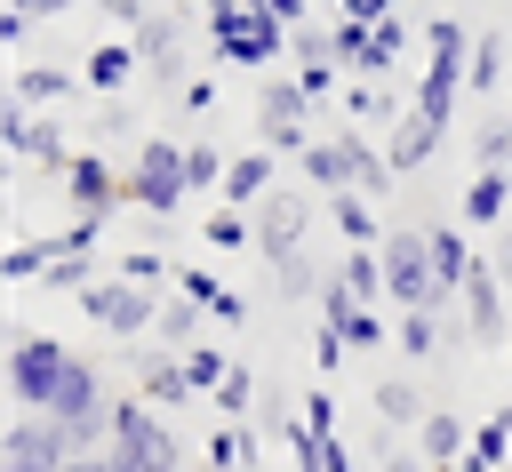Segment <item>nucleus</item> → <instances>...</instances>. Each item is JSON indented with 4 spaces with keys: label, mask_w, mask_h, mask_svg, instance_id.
I'll return each mask as SVG.
<instances>
[{
    "label": "nucleus",
    "mask_w": 512,
    "mask_h": 472,
    "mask_svg": "<svg viewBox=\"0 0 512 472\" xmlns=\"http://www.w3.org/2000/svg\"><path fill=\"white\" fill-rule=\"evenodd\" d=\"M304 432L336 440V392H328V384H312V392H304Z\"/></svg>",
    "instance_id": "obj_46"
},
{
    "label": "nucleus",
    "mask_w": 512,
    "mask_h": 472,
    "mask_svg": "<svg viewBox=\"0 0 512 472\" xmlns=\"http://www.w3.org/2000/svg\"><path fill=\"white\" fill-rule=\"evenodd\" d=\"M504 160H512V120H496V112H488V120H480V136H472V168H504Z\"/></svg>",
    "instance_id": "obj_38"
},
{
    "label": "nucleus",
    "mask_w": 512,
    "mask_h": 472,
    "mask_svg": "<svg viewBox=\"0 0 512 472\" xmlns=\"http://www.w3.org/2000/svg\"><path fill=\"white\" fill-rule=\"evenodd\" d=\"M408 48H416V24H408V16H384V24H368V64H360L352 80H392V72L408 64Z\"/></svg>",
    "instance_id": "obj_18"
},
{
    "label": "nucleus",
    "mask_w": 512,
    "mask_h": 472,
    "mask_svg": "<svg viewBox=\"0 0 512 472\" xmlns=\"http://www.w3.org/2000/svg\"><path fill=\"white\" fill-rule=\"evenodd\" d=\"M464 448H472V424H464L456 408H432V416H424V432H416V456H424L432 472H456V464H464Z\"/></svg>",
    "instance_id": "obj_16"
},
{
    "label": "nucleus",
    "mask_w": 512,
    "mask_h": 472,
    "mask_svg": "<svg viewBox=\"0 0 512 472\" xmlns=\"http://www.w3.org/2000/svg\"><path fill=\"white\" fill-rule=\"evenodd\" d=\"M80 448H72V432L64 424H48V416H8V440H0V472H64Z\"/></svg>",
    "instance_id": "obj_7"
},
{
    "label": "nucleus",
    "mask_w": 512,
    "mask_h": 472,
    "mask_svg": "<svg viewBox=\"0 0 512 472\" xmlns=\"http://www.w3.org/2000/svg\"><path fill=\"white\" fill-rule=\"evenodd\" d=\"M424 240H432V280H440V296H464V280L480 272L472 240H464L456 224H424Z\"/></svg>",
    "instance_id": "obj_15"
},
{
    "label": "nucleus",
    "mask_w": 512,
    "mask_h": 472,
    "mask_svg": "<svg viewBox=\"0 0 512 472\" xmlns=\"http://www.w3.org/2000/svg\"><path fill=\"white\" fill-rule=\"evenodd\" d=\"M344 112H352V128H376V120L400 128V120H408V104H400L392 88H376V80H352V88H344Z\"/></svg>",
    "instance_id": "obj_27"
},
{
    "label": "nucleus",
    "mask_w": 512,
    "mask_h": 472,
    "mask_svg": "<svg viewBox=\"0 0 512 472\" xmlns=\"http://www.w3.org/2000/svg\"><path fill=\"white\" fill-rule=\"evenodd\" d=\"M304 112H312V96H304L296 72H264V80H256V128H288V120H304Z\"/></svg>",
    "instance_id": "obj_22"
},
{
    "label": "nucleus",
    "mask_w": 512,
    "mask_h": 472,
    "mask_svg": "<svg viewBox=\"0 0 512 472\" xmlns=\"http://www.w3.org/2000/svg\"><path fill=\"white\" fill-rule=\"evenodd\" d=\"M296 168H304V184H312V192H328V200H336V192H360V176H352V152H344L336 136H312V152H304Z\"/></svg>",
    "instance_id": "obj_23"
},
{
    "label": "nucleus",
    "mask_w": 512,
    "mask_h": 472,
    "mask_svg": "<svg viewBox=\"0 0 512 472\" xmlns=\"http://www.w3.org/2000/svg\"><path fill=\"white\" fill-rule=\"evenodd\" d=\"M184 376H192L200 400H216V384L232 376V352H224V344H192V352H184Z\"/></svg>",
    "instance_id": "obj_35"
},
{
    "label": "nucleus",
    "mask_w": 512,
    "mask_h": 472,
    "mask_svg": "<svg viewBox=\"0 0 512 472\" xmlns=\"http://www.w3.org/2000/svg\"><path fill=\"white\" fill-rule=\"evenodd\" d=\"M256 8H264L272 24H288V32H296V24H312V8H304V0H256Z\"/></svg>",
    "instance_id": "obj_51"
},
{
    "label": "nucleus",
    "mask_w": 512,
    "mask_h": 472,
    "mask_svg": "<svg viewBox=\"0 0 512 472\" xmlns=\"http://www.w3.org/2000/svg\"><path fill=\"white\" fill-rule=\"evenodd\" d=\"M160 288H136V280H120V272H104L96 288H80V312L104 328V336H120V344H144L152 328H160Z\"/></svg>",
    "instance_id": "obj_6"
},
{
    "label": "nucleus",
    "mask_w": 512,
    "mask_h": 472,
    "mask_svg": "<svg viewBox=\"0 0 512 472\" xmlns=\"http://www.w3.org/2000/svg\"><path fill=\"white\" fill-rule=\"evenodd\" d=\"M136 72H144L136 40H96V48L80 56V80H88V88H104V96H112V88H128Z\"/></svg>",
    "instance_id": "obj_21"
},
{
    "label": "nucleus",
    "mask_w": 512,
    "mask_h": 472,
    "mask_svg": "<svg viewBox=\"0 0 512 472\" xmlns=\"http://www.w3.org/2000/svg\"><path fill=\"white\" fill-rule=\"evenodd\" d=\"M184 24H192V16H184V8H168V16H144V24L128 32V40H136V56H144V72H152V80H168V88L184 80Z\"/></svg>",
    "instance_id": "obj_12"
},
{
    "label": "nucleus",
    "mask_w": 512,
    "mask_h": 472,
    "mask_svg": "<svg viewBox=\"0 0 512 472\" xmlns=\"http://www.w3.org/2000/svg\"><path fill=\"white\" fill-rule=\"evenodd\" d=\"M496 80H504V32H472V72H464V88H472V96H496Z\"/></svg>",
    "instance_id": "obj_31"
},
{
    "label": "nucleus",
    "mask_w": 512,
    "mask_h": 472,
    "mask_svg": "<svg viewBox=\"0 0 512 472\" xmlns=\"http://www.w3.org/2000/svg\"><path fill=\"white\" fill-rule=\"evenodd\" d=\"M440 144H448V128H432L424 112H408V120L392 128V144H384V152H392V176H416V168H432V160H440Z\"/></svg>",
    "instance_id": "obj_20"
},
{
    "label": "nucleus",
    "mask_w": 512,
    "mask_h": 472,
    "mask_svg": "<svg viewBox=\"0 0 512 472\" xmlns=\"http://www.w3.org/2000/svg\"><path fill=\"white\" fill-rule=\"evenodd\" d=\"M328 216H336L344 248H384V216H376V200H368V192H336V200H328Z\"/></svg>",
    "instance_id": "obj_24"
},
{
    "label": "nucleus",
    "mask_w": 512,
    "mask_h": 472,
    "mask_svg": "<svg viewBox=\"0 0 512 472\" xmlns=\"http://www.w3.org/2000/svg\"><path fill=\"white\" fill-rule=\"evenodd\" d=\"M8 8H16V16H32V24H40V16H64V8H80V0H8Z\"/></svg>",
    "instance_id": "obj_55"
},
{
    "label": "nucleus",
    "mask_w": 512,
    "mask_h": 472,
    "mask_svg": "<svg viewBox=\"0 0 512 472\" xmlns=\"http://www.w3.org/2000/svg\"><path fill=\"white\" fill-rule=\"evenodd\" d=\"M32 32H40V24H32V16H16V8H8V16H0V40H8V48H24V40H32Z\"/></svg>",
    "instance_id": "obj_53"
},
{
    "label": "nucleus",
    "mask_w": 512,
    "mask_h": 472,
    "mask_svg": "<svg viewBox=\"0 0 512 472\" xmlns=\"http://www.w3.org/2000/svg\"><path fill=\"white\" fill-rule=\"evenodd\" d=\"M424 40H432V64H424L408 112H424L432 128H448V120H456V96H464V72H472V24H464V16H432Z\"/></svg>",
    "instance_id": "obj_1"
},
{
    "label": "nucleus",
    "mask_w": 512,
    "mask_h": 472,
    "mask_svg": "<svg viewBox=\"0 0 512 472\" xmlns=\"http://www.w3.org/2000/svg\"><path fill=\"white\" fill-rule=\"evenodd\" d=\"M208 472H256V432L248 424H216L208 432Z\"/></svg>",
    "instance_id": "obj_30"
},
{
    "label": "nucleus",
    "mask_w": 512,
    "mask_h": 472,
    "mask_svg": "<svg viewBox=\"0 0 512 472\" xmlns=\"http://www.w3.org/2000/svg\"><path fill=\"white\" fill-rule=\"evenodd\" d=\"M208 320H224V328H240V320H248V296H240V288H224V296H216V312H208Z\"/></svg>",
    "instance_id": "obj_52"
},
{
    "label": "nucleus",
    "mask_w": 512,
    "mask_h": 472,
    "mask_svg": "<svg viewBox=\"0 0 512 472\" xmlns=\"http://www.w3.org/2000/svg\"><path fill=\"white\" fill-rule=\"evenodd\" d=\"M176 296H192V304H208V312H216V296H224V280H216L208 264H176Z\"/></svg>",
    "instance_id": "obj_43"
},
{
    "label": "nucleus",
    "mask_w": 512,
    "mask_h": 472,
    "mask_svg": "<svg viewBox=\"0 0 512 472\" xmlns=\"http://www.w3.org/2000/svg\"><path fill=\"white\" fill-rule=\"evenodd\" d=\"M112 272H120V280H136V288H160V280H168V256H160V248H128Z\"/></svg>",
    "instance_id": "obj_41"
},
{
    "label": "nucleus",
    "mask_w": 512,
    "mask_h": 472,
    "mask_svg": "<svg viewBox=\"0 0 512 472\" xmlns=\"http://www.w3.org/2000/svg\"><path fill=\"white\" fill-rule=\"evenodd\" d=\"M288 64H296V72H312V64H336V24H296V48H288Z\"/></svg>",
    "instance_id": "obj_37"
},
{
    "label": "nucleus",
    "mask_w": 512,
    "mask_h": 472,
    "mask_svg": "<svg viewBox=\"0 0 512 472\" xmlns=\"http://www.w3.org/2000/svg\"><path fill=\"white\" fill-rule=\"evenodd\" d=\"M208 408H216V424H248V408H256V376L232 360V376L216 384V400H208Z\"/></svg>",
    "instance_id": "obj_36"
},
{
    "label": "nucleus",
    "mask_w": 512,
    "mask_h": 472,
    "mask_svg": "<svg viewBox=\"0 0 512 472\" xmlns=\"http://www.w3.org/2000/svg\"><path fill=\"white\" fill-rule=\"evenodd\" d=\"M200 232H208V248H256V216H240V208H224V216H208Z\"/></svg>",
    "instance_id": "obj_39"
},
{
    "label": "nucleus",
    "mask_w": 512,
    "mask_h": 472,
    "mask_svg": "<svg viewBox=\"0 0 512 472\" xmlns=\"http://www.w3.org/2000/svg\"><path fill=\"white\" fill-rule=\"evenodd\" d=\"M288 48H296V32H288V24H272V16L248 0V32H240V40H224L216 56H224V64H240V72H272Z\"/></svg>",
    "instance_id": "obj_14"
},
{
    "label": "nucleus",
    "mask_w": 512,
    "mask_h": 472,
    "mask_svg": "<svg viewBox=\"0 0 512 472\" xmlns=\"http://www.w3.org/2000/svg\"><path fill=\"white\" fill-rule=\"evenodd\" d=\"M88 8H96V16H104V24H120V32H136V24H144V16H152V8H144V0H88Z\"/></svg>",
    "instance_id": "obj_47"
},
{
    "label": "nucleus",
    "mask_w": 512,
    "mask_h": 472,
    "mask_svg": "<svg viewBox=\"0 0 512 472\" xmlns=\"http://www.w3.org/2000/svg\"><path fill=\"white\" fill-rule=\"evenodd\" d=\"M504 456H512V408H496L488 424H472V448H464L456 472H504Z\"/></svg>",
    "instance_id": "obj_26"
},
{
    "label": "nucleus",
    "mask_w": 512,
    "mask_h": 472,
    "mask_svg": "<svg viewBox=\"0 0 512 472\" xmlns=\"http://www.w3.org/2000/svg\"><path fill=\"white\" fill-rule=\"evenodd\" d=\"M96 128H104V144H112V136H136V112H128V104H120V96H112V104H104V120H96Z\"/></svg>",
    "instance_id": "obj_50"
},
{
    "label": "nucleus",
    "mask_w": 512,
    "mask_h": 472,
    "mask_svg": "<svg viewBox=\"0 0 512 472\" xmlns=\"http://www.w3.org/2000/svg\"><path fill=\"white\" fill-rule=\"evenodd\" d=\"M80 88V72H64V64H16V80H8V104H24V112H48V104H64Z\"/></svg>",
    "instance_id": "obj_19"
},
{
    "label": "nucleus",
    "mask_w": 512,
    "mask_h": 472,
    "mask_svg": "<svg viewBox=\"0 0 512 472\" xmlns=\"http://www.w3.org/2000/svg\"><path fill=\"white\" fill-rule=\"evenodd\" d=\"M312 304H320V328H344V320H352V312H360V296H352V288H344V280H328V288H320V296H312Z\"/></svg>",
    "instance_id": "obj_45"
},
{
    "label": "nucleus",
    "mask_w": 512,
    "mask_h": 472,
    "mask_svg": "<svg viewBox=\"0 0 512 472\" xmlns=\"http://www.w3.org/2000/svg\"><path fill=\"white\" fill-rule=\"evenodd\" d=\"M64 200H72V216H112V208H128V168H112L104 152H80L72 168H64Z\"/></svg>",
    "instance_id": "obj_10"
},
{
    "label": "nucleus",
    "mask_w": 512,
    "mask_h": 472,
    "mask_svg": "<svg viewBox=\"0 0 512 472\" xmlns=\"http://www.w3.org/2000/svg\"><path fill=\"white\" fill-rule=\"evenodd\" d=\"M304 216H312V208H304V192H288V184H280V192L256 208V248L272 256V272L312 264V256H304Z\"/></svg>",
    "instance_id": "obj_9"
},
{
    "label": "nucleus",
    "mask_w": 512,
    "mask_h": 472,
    "mask_svg": "<svg viewBox=\"0 0 512 472\" xmlns=\"http://www.w3.org/2000/svg\"><path fill=\"white\" fill-rule=\"evenodd\" d=\"M200 320H208V304H192V296H168V304H160V328H152V344H168V352H192V344H200Z\"/></svg>",
    "instance_id": "obj_28"
},
{
    "label": "nucleus",
    "mask_w": 512,
    "mask_h": 472,
    "mask_svg": "<svg viewBox=\"0 0 512 472\" xmlns=\"http://www.w3.org/2000/svg\"><path fill=\"white\" fill-rule=\"evenodd\" d=\"M0 144H8L24 168H48L56 184H64V168L80 160V152L64 144V128H56V120H40V112H24V104H8V112H0Z\"/></svg>",
    "instance_id": "obj_8"
},
{
    "label": "nucleus",
    "mask_w": 512,
    "mask_h": 472,
    "mask_svg": "<svg viewBox=\"0 0 512 472\" xmlns=\"http://www.w3.org/2000/svg\"><path fill=\"white\" fill-rule=\"evenodd\" d=\"M48 240H56V256H96L104 224H96V216H72V224H64V232H48Z\"/></svg>",
    "instance_id": "obj_42"
},
{
    "label": "nucleus",
    "mask_w": 512,
    "mask_h": 472,
    "mask_svg": "<svg viewBox=\"0 0 512 472\" xmlns=\"http://www.w3.org/2000/svg\"><path fill=\"white\" fill-rule=\"evenodd\" d=\"M384 296L400 304V312H440V280H432V240H424V224H400V232H384Z\"/></svg>",
    "instance_id": "obj_5"
},
{
    "label": "nucleus",
    "mask_w": 512,
    "mask_h": 472,
    "mask_svg": "<svg viewBox=\"0 0 512 472\" xmlns=\"http://www.w3.org/2000/svg\"><path fill=\"white\" fill-rule=\"evenodd\" d=\"M64 472H120V464H112V448H104V456H72Z\"/></svg>",
    "instance_id": "obj_56"
},
{
    "label": "nucleus",
    "mask_w": 512,
    "mask_h": 472,
    "mask_svg": "<svg viewBox=\"0 0 512 472\" xmlns=\"http://www.w3.org/2000/svg\"><path fill=\"white\" fill-rule=\"evenodd\" d=\"M128 368H136V400H152V408H192L200 400L192 376H184V352H168V344H128Z\"/></svg>",
    "instance_id": "obj_11"
},
{
    "label": "nucleus",
    "mask_w": 512,
    "mask_h": 472,
    "mask_svg": "<svg viewBox=\"0 0 512 472\" xmlns=\"http://www.w3.org/2000/svg\"><path fill=\"white\" fill-rule=\"evenodd\" d=\"M184 112H216V80H184Z\"/></svg>",
    "instance_id": "obj_54"
},
{
    "label": "nucleus",
    "mask_w": 512,
    "mask_h": 472,
    "mask_svg": "<svg viewBox=\"0 0 512 472\" xmlns=\"http://www.w3.org/2000/svg\"><path fill=\"white\" fill-rule=\"evenodd\" d=\"M464 328H472V344H504L512 336V312H504V280H496V264L480 256V272L464 280Z\"/></svg>",
    "instance_id": "obj_13"
},
{
    "label": "nucleus",
    "mask_w": 512,
    "mask_h": 472,
    "mask_svg": "<svg viewBox=\"0 0 512 472\" xmlns=\"http://www.w3.org/2000/svg\"><path fill=\"white\" fill-rule=\"evenodd\" d=\"M336 64H344V72H360V64H368V24L336 16Z\"/></svg>",
    "instance_id": "obj_44"
},
{
    "label": "nucleus",
    "mask_w": 512,
    "mask_h": 472,
    "mask_svg": "<svg viewBox=\"0 0 512 472\" xmlns=\"http://www.w3.org/2000/svg\"><path fill=\"white\" fill-rule=\"evenodd\" d=\"M376 416H384V432H424L432 400H424L408 376H384V384H376Z\"/></svg>",
    "instance_id": "obj_25"
},
{
    "label": "nucleus",
    "mask_w": 512,
    "mask_h": 472,
    "mask_svg": "<svg viewBox=\"0 0 512 472\" xmlns=\"http://www.w3.org/2000/svg\"><path fill=\"white\" fill-rule=\"evenodd\" d=\"M128 208H144V224H176L192 208V184H184V144L176 136H144L128 152Z\"/></svg>",
    "instance_id": "obj_3"
},
{
    "label": "nucleus",
    "mask_w": 512,
    "mask_h": 472,
    "mask_svg": "<svg viewBox=\"0 0 512 472\" xmlns=\"http://www.w3.org/2000/svg\"><path fill=\"white\" fill-rule=\"evenodd\" d=\"M336 336H344L352 352H376V344H392V328H384V312H376V304H360V312H352Z\"/></svg>",
    "instance_id": "obj_40"
},
{
    "label": "nucleus",
    "mask_w": 512,
    "mask_h": 472,
    "mask_svg": "<svg viewBox=\"0 0 512 472\" xmlns=\"http://www.w3.org/2000/svg\"><path fill=\"white\" fill-rule=\"evenodd\" d=\"M488 264H496V280H504V288H512V240H504V248H496V256H488Z\"/></svg>",
    "instance_id": "obj_57"
},
{
    "label": "nucleus",
    "mask_w": 512,
    "mask_h": 472,
    "mask_svg": "<svg viewBox=\"0 0 512 472\" xmlns=\"http://www.w3.org/2000/svg\"><path fill=\"white\" fill-rule=\"evenodd\" d=\"M336 8H344V0H336Z\"/></svg>",
    "instance_id": "obj_59"
},
{
    "label": "nucleus",
    "mask_w": 512,
    "mask_h": 472,
    "mask_svg": "<svg viewBox=\"0 0 512 472\" xmlns=\"http://www.w3.org/2000/svg\"><path fill=\"white\" fill-rule=\"evenodd\" d=\"M48 256H56V240H8L0 272H8L16 288H40V280H48Z\"/></svg>",
    "instance_id": "obj_32"
},
{
    "label": "nucleus",
    "mask_w": 512,
    "mask_h": 472,
    "mask_svg": "<svg viewBox=\"0 0 512 472\" xmlns=\"http://www.w3.org/2000/svg\"><path fill=\"white\" fill-rule=\"evenodd\" d=\"M336 280H344L360 304H376V296H384V256H376V248H344V272H336Z\"/></svg>",
    "instance_id": "obj_33"
},
{
    "label": "nucleus",
    "mask_w": 512,
    "mask_h": 472,
    "mask_svg": "<svg viewBox=\"0 0 512 472\" xmlns=\"http://www.w3.org/2000/svg\"><path fill=\"white\" fill-rule=\"evenodd\" d=\"M392 344H400L408 360H432V352H440V312H400V320H392Z\"/></svg>",
    "instance_id": "obj_34"
},
{
    "label": "nucleus",
    "mask_w": 512,
    "mask_h": 472,
    "mask_svg": "<svg viewBox=\"0 0 512 472\" xmlns=\"http://www.w3.org/2000/svg\"><path fill=\"white\" fill-rule=\"evenodd\" d=\"M504 216H512V168H472L464 176V224L496 232Z\"/></svg>",
    "instance_id": "obj_17"
},
{
    "label": "nucleus",
    "mask_w": 512,
    "mask_h": 472,
    "mask_svg": "<svg viewBox=\"0 0 512 472\" xmlns=\"http://www.w3.org/2000/svg\"><path fill=\"white\" fill-rule=\"evenodd\" d=\"M112 464L120 472H184L176 464V432L152 400H112Z\"/></svg>",
    "instance_id": "obj_4"
},
{
    "label": "nucleus",
    "mask_w": 512,
    "mask_h": 472,
    "mask_svg": "<svg viewBox=\"0 0 512 472\" xmlns=\"http://www.w3.org/2000/svg\"><path fill=\"white\" fill-rule=\"evenodd\" d=\"M384 472H432L424 456H384Z\"/></svg>",
    "instance_id": "obj_58"
},
{
    "label": "nucleus",
    "mask_w": 512,
    "mask_h": 472,
    "mask_svg": "<svg viewBox=\"0 0 512 472\" xmlns=\"http://www.w3.org/2000/svg\"><path fill=\"white\" fill-rule=\"evenodd\" d=\"M224 176H232V152H224V144H184V184H192V200H200V192L224 200Z\"/></svg>",
    "instance_id": "obj_29"
},
{
    "label": "nucleus",
    "mask_w": 512,
    "mask_h": 472,
    "mask_svg": "<svg viewBox=\"0 0 512 472\" xmlns=\"http://www.w3.org/2000/svg\"><path fill=\"white\" fill-rule=\"evenodd\" d=\"M312 360H320V376H328V368H344V360H352V344H344L336 328H320V336H312Z\"/></svg>",
    "instance_id": "obj_48"
},
{
    "label": "nucleus",
    "mask_w": 512,
    "mask_h": 472,
    "mask_svg": "<svg viewBox=\"0 0 512 472\" xmlns=\"http://www.w3.org/2000/svg\"><path fill=\"white\" fill-rule=\"evenodd\" d=\"M64 368H72V344L56 328H8V400H16V416H48Z\"/></svg>",
    "instance_id": "obj_2"
},
{
    "label": "nucleus",
    "mask_w": 512,
    "mask_h": 472,
    "mask_svg": "<svg viewBox=\"0 0 512 472\" xmlns=\"http://www.w3.org/2000/svg\"><path fill=\"white\" fill-rule=\"evenodd\" d=\"M336 16H352V24H384V16H400V0H344Z\"/></svg>",
    "instance_id": "obj_49"
}]
</instances>
